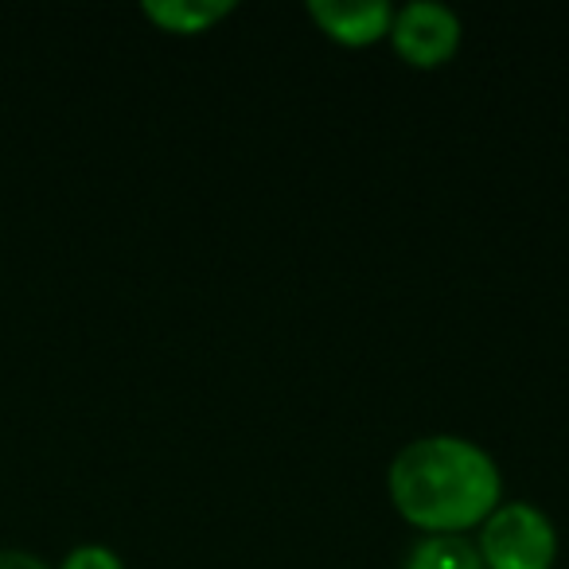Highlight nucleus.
Segmentation results:
<instances>
[{"instance_id": "obj_2", "label": "nucleus", "mask_w": 569, "mask_h": 569, "mask_svg": "<svg viewBox=\"0 0 569 569\" xmlns=\"http://www.w3.org/2000/svg\"><path fill=\"white\" fill-rule=\"evenodd\" d=\"M483 569H553L558 561V530L542 507L527 499H503L480 522Z\"/></svg>"}, {"instance_id": "obj_1", "label": "nucleus", "mask_w": 569, "mask_h": 569, "mask_svg": "<svg viewBox=\"0 0 569 569\" xmlns=\"http://www.w3.org/2000/svg\"><path fill=\"white\" fill-rule=\"evenodd\" d=\"M398 515L426 535H465L503 503V472L483 445L429 433L402 445L387 468Z\"/></svg>"}, {"instance_id": "obj_8", "label": "nucleus", "mask_w": 569, "mask_h": 569, "mask_svg": "<svg viewBox=\"0 0 569 569\" xmlns=\"http://www.w3.org/2000/svg\"><path fill=\"white\" fill-rule=\"evenodd\" d=\"M0 569H51L40 553H28V550H0Z\"/></svg>"}, {"instance_id": "obj_6", "label": "nucleus", "mask_w": 569, "mask_h": 569, "mask_svg": "<svg viewBox=\"0 0 569 569\" xmlns=\"http://www.w3.org/2000/svg\"><path fill=\"white\" fill-rule=\"evenodd\" d=\"M402 569H483V561L465 535H426L410 546Z\"/></svg>"}, {"instance_id": "obj_5", "label": "nucleus", "mask_w": 569, "mask_h": 569, "mask_svg": "<svg viewBox=\"0 0 569 569\" xmlns=\"http://www.w3.org/2000/svg\"><path fill=\"white\" fill-rule=\"evenodd\" d=\"M141 12L157 28L176 36H196L234 12V0H144Z\"/></svg>"}, {"instance_id": "obj_4", "label": "nucleus", "mask_w": 569, "mask_h": 569, "mask_svg": "<svg viewBox=\"0 0 569 569\" xmlns=\"http://www.w3.org/2000/svg\"><path fill=\"white\" fill-rule=\"evenodd\" d=\"M309 17L328 40L343 48H371L390 36L395 4L387 0H309Z\"/></svg>"}, {"instance_id": "obj_7", "label": "nucleus", "mask_w": 569, "mask_h": 569, "mask_svg": "<svg viewBox=\"0 0 569 569\" xmlns=\"http://www.w3.org/2000/svg\"><path fill=\"white\" fill-rule=\"evenodd\" d=\"M59 569H126V561H121V553L110 550V546L82 542V546H74V550L63 553Z\"/></svg>"}, {"instance_id": "obj_3", "label": "nucleus", "mask_w": 569, "mask_h": 569, "mask_svg": "<svg viewBox=\"0 0 569 569\" xmlns=\"http://www.w3.org/2000/svg\"><path fill=\"white\" fill-rule=\"evenodd\" d=\"M387 40L410 67L433 71L457 56L460 40H465V24L441 0H410V4L395 9Z\"/></svg>"}]
</instances>
